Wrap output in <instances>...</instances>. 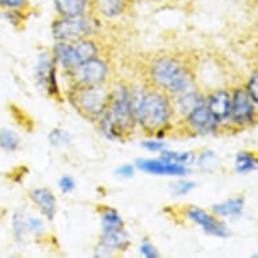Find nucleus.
<instances>
[{
    "mask_svg": "<svg viewBox=\"0 0 258 258\" xmlns=\"http://www.w3.org/2000/svg\"><path fill=\"white\" fill-rule=\"evenodd\" d=\"M188 120L192 127L199 130L200 133H211L218 126V120L215 119V116L203 104H200L190 111L188 114Z\"/></svg>",
    "mask_w": 258,
    "mask_h": 258,
    "instance_id": "obj_11",
    "label": "nucleus"
},
{
    "mask_svg": "<svg viewBox=\"0 0 258 258\" xmlns=\"http://www.w3.org/2000/svg\"><path fill=\"white\" fill-rule=\"evenodd\" d=\"M140 250H141V254H142V255H145V257H148V258L158 257L157 250L154 249V247H153L150 243H148V242H144V243L141 245Z\"/></svg>",
    "mask_w": 258,
    "mask_h": 258,
    "instance_id": "obj_33",
    "label": "nucleus"
},
{
    "mask_svg": "<svg viewBox=\"0 0 258 258\" xmlns=\"http://www.w3.org/2000/svg\"><path fill=\"white\" fill-rule=\"evenodd\" d=\"M19 146V138L11 130H0V148L7 152H14Z\"/></svg>",
    "mask_w": 258,
    "mask_h": 258,
    "instance_id": "obj_23",
    "label": "nucleus"
},
{
    "mask_svg": "<svg viewBox=\"0 0 258 258\" xmlns=\"http://www.w3.org/2000/svg\"><path fill=\"white\" fill-rule=\"evenodd\" d=\"M54 53L55 58L63 68L73 69L88 59L95 58L98 49L91 41H80L73 46L68 43H59L54 47Z\"/></svg>",
    "mask_w": 258,
    "mask_h": 258,
    "instance_id": "obj_4",
    "label": "nucleus"
},
{
    "mask_svg": "<svg viewBox=\"0 0 258 258\" xmlns=\"http://www.w3.org/2000/svg\"><path fill=\"white\" fill-rule=\"evenodd\" d=\"M100 245L106 246L107 249H120L124 250L128 246V237L122 230L112 231V233H103L102 243Z\"/></svg>",
    "mask_w": 258,
    "mask_h": 258,
    "instance_id": "obj_16",
    "label": "nucleus"
},
{
    "mask_svg": "<svg viewBox=\"0 0 258 258\" xmlns=\"http://www.w3.org/2000/svg\"><path fill=\"white\" fill-rule=\"evenodd\" d=\"M103 233H112L123 229V220L114 210H107L102 215Z\"/></svg>",
    "mask_w": 258,
    "mask_h": 258,
    "instance_id": "obj_17",
    "label": "nucleus"
},
{
    "mask_svg": "<svg viewBox=\"0 0 258 258\" xmlns=\"http://www.w3.org/2000/svg\"><path fill=\"white\" fill-rule=\"evenodd\" d=\"M257 166V160L251 153L242 152L235 157V169L238 173L246 174L255 169Z\"/></svg>",
    "mask_w": 258,
    "mask_h": 258,
    "instance_id": "obj_18",
    "label": "nucleus"
},
{
    "mask_svg": "<svg viewBox=\"0 0 258 258\" xmlns=\"http://www.w3.org/2000/svg\"><path fill=\"white\" fill-rule=\"evenodd\" d=\"M258 79H257V73H254L251 79L249 80V84H247V95L250 96V99L253 100L254 103L258 102Z\"/></svg>",
    "mask_w": 258,
    "mask_h": 258,
    "instance_id": "obj_28",
    "label": "nucleus"
},
{
    "mask_svg": "<svg viewBox=\"0 0 258 258\" xmlns=\"http://www.w3.org/2000/svg\"><path fill=\"white\" fill-rule=\"evenodd\" d=\"M54 5L62 17H80L87 9V0H54Z\"/></svg>",
    "mask_w": 258,
    "mask_h": 258,
    "instance_id": "obj_14",
    "label": "nucleus"
},
{
    "mask_svg": "<svg viewBox=\"0 0 258 258\" xmlns=\"http://www.w3.org/2000/svg\"><path fill=\"white\" fill-rule=\"evenodd\" d=\"M142 145H144L145 149H148L149 152H160V150L165 149V144L158 142V141H146Z\"/></svg>",
    "mask_w": 258,
    "mask_h": 258,
    "instance_id": "obj_34",
    "label": "nucleus"
},
{
    "mask_svg": "<svg viewBox=\"0 0 258 258\" xmlns=\"http://www.w3.org/2000/svg\"><path fill=\"white\" fill-rule=\"evenodd\" d=\"M98 9L107 17H116L123 11V0H98Z\"/></svg>",
    "mask_w": 258,
    "mask_h": 258,
    "instance_id": "obj_22",
    "label": "nucleus"
},
{
    "mask_svg": "<svg viewBox=\"0 0 258 258\" xmlns=\"http://www.w3.org/2000/svg\"><path fill=\"white\" fill-rule=\"evenodd\" d=\"M49 141L51 142V145H55V146H63V145H68L69 141H71V137H69L68 133L62 132L59 128H55L49 134Z\"/></svg>",
    "mask_w": 258,
    "mask_h": 258,
    "instance_id": "obj_25",
    "label": "nucleus"
},
{
    "mask_svg": "<svg viewBox=\"0 0 258 258\" xmlns=\"http://www.w3.org/2000/svg\"><path fill=\"white\" fill-rule=\"evenodd\" d=\"M137 166L144 172L158 174V176H185L189 172L185 165L169 164L162 160H138Z\"/></svg>",
    "mask_w": 258,
    "mask_h": 258,
    "instance_id": "obj_8",
    "label": "nucleus"
},
{
    "mask_svg": "<svg viewBox=\"0 0 258 258\" xmlns=\"http://www.w3.org/2000/svg\"><path fill=\"white\" fill-rule=\"evenodd\" d=\"M26 0H0V7L7 10H19L25 7Z\"/></svg>",
    "mask_w": 258,
    "mask_h": 258,
    "instance_id": "obj_30",
    "label": "nucleus"
},
{
    "mask_svg": "<svg viewBox=\"0 0 258 258\" xmlns=\"http://www.w3.org/2000/svg\"><path fill=\"white\" fill-rule=\"evenodd\" d=\"M59 189L62 190L63 194H68L71 190L75 189V181H73L72 177H69V176H63L58 182Z\"/></svg>",
    "mask_w": 258,
    "mask_h": 258,
    "instance_id": "obj_32",
    "label": "nucleus"
},
{
    "mask_svg": "<svg viewBox=\"0 0 258 258\" xmlns=\"http://www.w3.org/2000/svg\"><path fill=\"white\" fill-rule=\"evenodd\" d=\"M76 104L81 111L91 116H99L104 112L108 103V92L98 85H85L76 93Z\"/></svg>",
    "mask_w": 258,
    "mask_h": 258,
    "instance_id": "obj_5",
    "label": "nucleus"
},
{
    "mask_svg": "<svg viewBox=\"0 0 258 258\" xmlns=\"http://www.w3.org/2000/svg\"><path fill=\"white\" fill-rule=\"evenodd\" d=\"M30 198L39 207L42 214L47 219L51 220L55 214V198L53 196L50 190L46 188H39L34 189L30 194Z\"/></svg>",
    "mask_w": 258,
    "mask_h": 258,
    "instance_id": "obj_13",
    "label": "nucleus"
},
{
    "mask_svg": "<svg viewBox=\"0 0 258 258\" xmlns=\"http://www.w3.org/2000/svg\"><path fill=\"white\" fill-rule=\"evenodd\" d=\"M26 224H27V230L31 231L34 235H39L43 231L42 220L38 219V218H29V219H26Z\"/></svg>",
    "mask_w": 258,
    "mask_h": 258,
    "instance_id": "obj_26",
    "label": "nucleus"
},
{
    "mask_svg": "<svg viewBox=\"0 0 258 258\" xmlns=\"http://www.w3.org/2000/svg\"><path fill=\"white\" fill-rule=\"evenodd\" d=\"M134 124V110L130 100V95L124 88L116 91L106 116L102 120V128L104 134L111 140L126 134Z\"/></svg>",
    "mask_w": 258,
    "mask_h": 258,
    "instance_id": "obj_1",
    "label": "nucleus"
},
{
    "mask_svg": "<svg viewBox=\"0 0 258 258\" xmlns=\"http://www.w3.org/2000/svg\"><path fill=\"white\" fill-rule=\"evenodd\" d=\"M216 157L212 152H204L202 156L199 157V166L204 168V169H210V166L214 165L211 162H215Z\"/></svg>",
    "mask_w": 258,
    "mask_h": 258,
    "instance_id": "obj_29",
    "label": "nucleus"
},
{
    "mask_svg": "<svg viewBox=\"0 0 258 258\" xmlns=\"http://www.w3.org/2000/svg\"><path fill=\"white\" fill-rule=\"evenodd\" d=\"M116 174L122 176V177H132L134 174V169L132 165H122L116 169Z\"/></svg>",
    "mask_w": 258,
    "mask_h": 258,
    "instance_id": "obj_35",
    "label": "nucleus"
},
{
    "mask_svg": "<svg viewBox=\"0 0 258 258\" xmlns=\"http://www.w3.org/2000/svg\"><path fill=\"white\" fill-rule=\"evenodd\" d=\"M195 188V182L192 181H180L177 184H174L173 185V192L176 195L181 196V195H186L189 190H192Z\"/></svg>",
    "mask_w": 258,
    "mask_h": 258,
    "instance_id": "obj_27",
    "label": "nucleus"
},
{
    "mask_svg": "<svg viewBox=\"0 0 258 258\" xmlns=\"http://www.w3.org/2000/svg\"><path fill=\"white\" fill-rule=\"evenodd\" d=\"M75 76L84 85H98L106 79L107 65L98 58H91L73 68Z\"/></svg>",
    "mask_w": 258,
    "mask_h": 258,
    "instance_id": "obj_7",
    "label": "nucleus"
},
{
    "mask_svg": "<svg viewBox=\"0 0 258 258\" xmlns=\"http://www.w3.org/2000/svg\"><path fill=\"white\" fill-rule=\"evenodd\" d=\"M13 226H14V233L18 239H22L25 237V233L27 231V224H26L25 216L22 215L21 212H17L13 219Z\"/></svg>",
    "mask_w": 258,
    "mask_h": 258,
    "instance_id": "obj_24",
    "label": "nucleus"
},
{
    "mask_svg": "<svg viewBox=\"0 0 258 258\" xmlns=\"http://www.w3.org/2000/svg\"><path fill=\"white\" fill-rule=\"evenodd\" d=\"M53 35L59 41H73L87 34L88 26L83 17H62V19L54 22Z\"/></svg>",
    "mask_w": 258,
    "mask_h": 258,
    "instance_id": "obj_6",
    "label": "nucleus"
},
{
    "mask_svg": "<svg viewBox=\"0 0 258 258\" xmlns=\"http://www.w3.org/2000/svg\"><path fill=\"white\" fill-rule=\"evenodd\" d=\"M0 18H5L11 23V25H18L21 21V15L18 14L17 10H7L0 14Z\"/></svg>",
    "mask_w": 258,
    "mask_h": 258,
    "instance_id": "obj_31",
    "label": "nucleus"
},
{
    "mask_svg": "<svg viewBox=\"0 0 258 258\" xmlns=\"http://www.w3.org/2000/svg\"><path fill=\"white\" fill-rule=\"evenodd\" d=\"M51 62L49 55L45 53V54H41L38 61V65L35 68V75H37V79H38V83L42 85H46L49 83V76H50L51 72Z\"/></svg>",
    "mask_w": 258,
    "mask_h": 258,
    "instance_id": "obj_20",
    "label": "nucleus"
},
{
    "mask_svg": "<svg viewBox=\"0 0 258 258\" xmlns=\"http://www.w3.org/2000/svg\"><path fill=\"white\" fill-rule=\"evenodd\" d=\"M207 108L215 116L218 122L222 120V119L229 118L230 112H231V98H230V95L227 92H224V91H216L208 98Z\"/></svg>",
    "mask_w": 258,
    "mask_h": 258,
    "instance_id": "obj_12",
    "label": "nucleus"
},
{
    "mask_svg": "<svg viewBox=\"0 0 258 258\" xmlns=\"http://www.w3.org/2000/svg\"><path fill=\"white\" fill-rule=\"evenodd\" d=\"M160 160L169 162V164H180V165H189L195 160L194 153L185 152V153H174V152H166L162 150Z\"/></svg>",
    "mask_w": 258,
    "mask_h": 258,
    "instance_id": "obj_19",
    "label": "nucleus"
},
{
    "mask_svg": "<svg viewBox=\"0 0 258 258\" xmlns=\"http://www.w3.org/2000/svg\"><path fill=\"white\" fill-rule=\"evenodd\" d=\"M243 203H245V200L242 198H235V199H230L224 203L212 206V211L220 216H239L243 210Z\"/></svg>",
    "mask_w": 258,
    "mask_h": 258,
    "instance_id": "obj_15",
    "label": "nucleus"
},
{
    "mask_svg": "<svg viewBox=\"0 0 258 258\" xmlns=\"http://www.w3.org/2000/svg\"><path fill=\"white\" fill-rule=\"evenodd\" d=\"M188 216H189L194 222H196V223L199 224V226H202V229H203L207 234H211V235H215V237L220 238H224L229 235V231L226 230L224 224H222L220 222L215 220L211 215H208L207 212H204L203 210H200V208H189Z\"/></svg>",
    "mask_w": 258,
    "mask_h": 258,
    "instance_id": "obj_10",
    "label": "nucleus"
},
{
    "mask_svg": "<svg viewBox=\"0 0 258 258\" xmlns=\"http://www.w3.org/2000/svg\"><path fill=\"white\" fill-rule=\"evenodd\" d=\"M134 114L145 128L154 130L157 127L162 126L169 118V103L165 96L160 93H149L141 99Z\"/></svg>",
    "mask_w": 258,
    "mask_h": 258,
    "instance_id": "obj_2",
    "label": "nucleus"
},
{
    "mask_svg": "<svg viewBox=\"0 0 258 258\" xmlns=\"http://www.w3.org/2000/svg\"><path fill=\"white\" fill-rule=\"evenodd\" d=\"M184 96L180 98L178 100V108L181 110L184 114H189L190 111L196 108L200 104H203V100L200 99V96L196 92H182Z\"/></svg>",
    "mask_w": 258,
    "mask_h": 258,
    "instance_id": "obj_21",
    "label": "nucleus"
},
{
    "mask_svg": "<svg viewBox=\"0 0 258 258\" xmlns=\"http://www.w3.org/2000/svg\"><path fill=\"white\" fill-rule=\"evenodd\" d=\"M254 114L253 104L250 100V96L243 89H237L234 92L231 99V112L234 122L237 123H249L251 122Z\"/></svg>",
    "mask_w": 258,
    "mask_h": 258,
    "instance_id": "obj_9",
    "label": "nucleus"
},
{
    "mask_svg": "<svg viewBox=\"0 0 258 258\" xmlns=\"http://www.w3.org/2000/svg\"><path fill=\"white\" fill-rule=\"evenodd\" d=\"M152 76L157 84L173 93L185 92L189 85L185 69L170 58L158 59L152 69Z\"/></svg>",
    "mask_w": 258,
    "mask_h": 258,
    "instance_id": "obj_3",
    "label": "nucleus"
}]
</instances>
